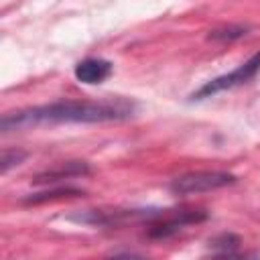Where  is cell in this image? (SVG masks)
Segmentation results:
<instances>
[{"label": "cell", "mask_w": 260, "mask_h": 260, "mask_svg": "<svg viewBox=\"0 0 260 260\" xmlns=\"http://www.w3.org/2000/svg\"><path fill=\"white\" fill-rule=\"evenodd\" d=\"M136 106L134 102L126 98H112V100H65L55 102L49 106H37L20 112H10L2 116L0 128L4 132L10 130H22L39 124H63V122H83V124H95V122H118L126 120L134 114Z\"/></svg>", "instance_id": "1"}, {"label": "cell", "mask_w": 260, "mask_h": 260, "mask_svg": "<svg viewBox=\"0 0 260 260\" xmlns=\"http://www.w3.org/2000/svg\"><path fill=\"white\" fill-rule=\"evenodd\" d=\"M234 181H236V177L230 175V173H221V171H195V173H185V175L175 177L171 181L169 189L175 195H193V193L221 189L225 185H232Z\"/></svg>", "instance_id": "2"}, {"label": "cell", "mask_w": 260, "mask_h": 260, "mask_svg": "<svg viewBox=\"0 0 260 260\" xmlns=\"http://www.w3.org/2000/svg\"><path fill=\"white\" fill-rule=\"evenodd\" d=\"M258 69H260V53L252 55V57H250L246 63H242L238 69H234V71H230V73H225V75H219V77L207 81V83H205L203 87H199L191 98H193V100H205V98L215 95L217 91L236 87V85L248 81L250 77H254Z\"/></svg>", "instance_id": "3"}, {"label": "cell", "mask_w": 260, "mask_h": 260, "mask_svg": "<svg viewBox=\"0 0 260 260\" xmlns=\"http://www.w3.org/2000/svg\"><path fill=\"white\" fill-rule=\"evenodd\" d=\"M89 167L83 160H67V162H59L53 169H47L39 175L32 177V183H55L61 179H69V177H79V175H87Z\"/></svg>", "instance_id": "4"}, {"label": "cell", "mask_w": 260, "mask_h": 260, "mask_svg": "<svg viewBox=\"0 0 260 260\" xmlns=\"http://www.w3.org/2000/svg\"><path fill=\"white\" fill-rule=\"evenodd\" d=\"M112 73V63L106 59H83L75 65V77L81 83L93 85L108 79Z\"/></svg>", "instance_id": "5"}, {"label": "cell", "mask_w": 260, "mask_h": 260, "mask_svg": "<svg viewBox=\"0 0 260 260\" xmlns=\"http://www.w3.org/2000/svg\"><path fill=\"white\" fill-rule=\"evenodd\" d=\"M201 219H205L203 211H181L177 217H171V219H165L162 223L152 225L148 236L150 238H167V236L179 232L185 223H195V221H201Z\"/></svg>", "instance_id": "6"}, {"label": "cell", "mask_w": 260, "mask_h": 260, "mask_svg": "<svg viewBox=\"0 0 260 260\" xmlns=\"http://www.w3.org/2000/svg\"><path fill=\"white\" fill-rule=\"evenodd\" d=\"M79 195H83V191H79L75 187H59V189H51V191L28 195V197L22 199V203L39 205V203H47V201H55V199H67V197H79Z\"/></svg>", "instance_id": "7"}, {"label": "cell", "mask_w": 260, "mask_h": 260, "mask_svg": "<svg viewBox=\"0 0 260 260\" xmlns=\"http://www.w3.org/2000/svg\"><path fill=\"white\" fill-rule=\"evenodd\" d=\"M248 32L246 26H240V24H230V26H221V28H215L207 35L209 41H234V39H240Z\"/></svg>", "instance_id": "8"}, {"label": "cell", "mask_w": 260, "mask_h": 260, "mask_svg": "<svg viewBox=\"0 0 260 260\" xmlns=\"http://www.w3.org/2000/svg\"><path fill=\"white\" fill-rule=\"evenodd\" d=\"M238 246H240V238L234 234H221V236L209 240V248L213 252H221V254H232Z\"/></svg>", "instance_id": "9"}, {"label": "cell", "mask_w": 260, "mask_h": 260, "mask_svg": "<svg viewBox=\"0 0 260 260\" xmlns=\"http://www.w3.org/2000/svg\"><path fill=\"white\" fill-rule=\"evenodd\" d=\"M24 158H26L24 150H20V148H6V150H2V156H0V171L8 173L10 167L20 165Z\"/></svg>", "instance_id": "10"}]
</instances>
